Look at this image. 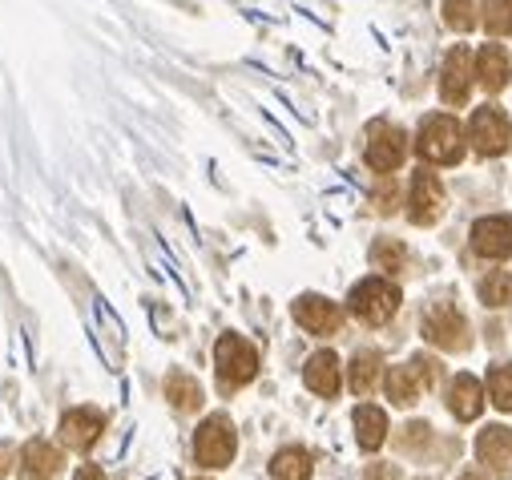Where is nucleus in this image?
Listing matches in <instances>:
<instances>
[{
    "instance_id": "1",
    "label": "nucleus",
    "mask_w": 512,
    "mask_h": 480,
    "mask_svg": "<svg viewBox=\"0 0 512 480\" xmlns=\"http://www.w3.org/2000/svg\"><path fill=\"white\" fill-rule=\"evenodd\" d=\"M416 150L424 162L432 166H456L464 158V130L456 117L448 113H432L424 117V126H420V138H416Z\"/></svg>"
},
{
    "instance_id": "2",
    "label": "nucleus",
    "mask_w": 512,
    "mask_h": 480,
    "mask_svg": "<svg viewBox=\"0 0 512 480\" xmlns=\"http://www.w3.org/2000/svg\"><path fill=\"white\" fill-rule=\"evenodd\" d=\"M436 384H440V364L432 355H412L408 364H400V368H392L388 376H383V388H388L392 404H400V408H412Z\"/></svg>"
},
{
    "instance_id": "3",
    "label": "nucleus",
    "mask_w": 512,
    "mask_h": 480,
    "mask_svg": "<svg viewBox=\"0 0 512 480\" xmlns=\"http://www.w3.org/2000/svg\"><path fill=\"white\" fill-rule=\"evenodd\" d=\"M400 299L404 295H400L396 283L371 275V279H363V283L351 287V315L363 319L367 327H379V323H388L400 311Z\"/></svg>"
},
{
    "instance_id": "4",
    "label": "nucleus",
    "mask_w": 512,
    "mask_h": 480,
    "mask_svg": "<svg viewBox=\"0 0 512 480\" xmlns=\"http://www.w3.org/2000/svg\"><path fill=\"white\" fill-rule=\"evenodd\" d=\"M214 368H218V380L226 388H242L259 376V351H254L242 335L226 331L218 343H214Z\"/></svg>"
},
{
    "instance_id": "5",
    "label": "nucleus",
    "mask_w": 512,
    "mask_h": 480,
    "mask_svg": "<svg viewBox=\"0 0 512 480\" xmlns=\"http://www.w3.org/2000/svg\"><path fill=\"white\" fill-rule=\"evenodd\" d=\"M468 142L480 158H500L512 146V126L500 105H480L468 122Z\"/></svg>"
},
{
    "instance_id": "6",
    "label": "nucleus",
    "mask_w": 512,
    "mask_h": 480,
    "mask_svg": "<svg viewBox=\"0 0 512 480\" xmlns=\"http://www.w3.org/2000/svg\"><path fill=\"white\" fill-rule=\"evenodd\" d=\"M424 339L444 347V351H468L472 335H468V319L452 307V303H432L424 311Z\"/></svg>"
},
{
    "instance_id": "7",
    "label": "nucleus",
    "mask_w": 512,
    "mask_h": 480,
    "mask_svg": "<svg viewBox=\"0 0 512 480\" xmlns=\"http://www.w3.org/2000/svg\"><path fill=\"white\" fill-rule=\"evenodd\" d=\"M194 460L202 468H226L234 460V424L226 416L202 420V428L194 436Z\"/></svg>"
},
{
    "instance_id": "8",
    "label": "nucleus",
    "mask_w": 512,
    "mask_h": 480,
    "mask_svg": "<svg viewBox=\"0 0 512 480\" xmlns=\"http://www.w3.org/2000/svg\"><path fill=\"white\" fill-rule=\"evenodd\" d=\"M404 154H408V134H404L400 126L375 122V126L367 130V166H371V170L392 174V170H400Z\"/></svg>"
},
{
    "instance_id": "9",
    "label": "nucleus",
    "mask_w": 512,
    "mask_h": 480,
    "mask_svg": "<svg viewBox=\"0 0 512 480\" xmlns=\"http://www.w3.org/2000/svg\"><path fill=\"white\" fill-rule=\"evenodd\" d=\"M444 214V186L432 170H416L412 174V194H408V218L416 226H432Z\"/></svg>"
},
{
    "instance_id": "10",
    "label": "nucleus",
    "mask_w": 512,
    "mask_h": 480,
    "mask_svg": "<svg viewBox=\"0 0 512 480\" xmlns=\"http://www.w3.org/2000/svg\"><path fill=\"white\" fill-rule=\"evenodd\" d=\"M472 251H476L480 259H492V263L508 259V255H512V218H504V214L480 218V222L472 226Z\"/></svg>"
},
{
    "instance_id": "11",
    "label": "nucleus",
    "mask_w": 512,
    "mask_h": 480,
    "mask_svg": "<svg viewBox=\"0 0 512 480\" xmlns=\"http://www.w3.org/2000/svg\"><path fill=\"white\" fill-rule=\"evenodd\" d=\"M472 73H476L472 53H468L464 45H456V49L444 57V69H440V97H444L448 105H464V101H468V89H472Z\"/></svg>"
},
{
    "instance_id": "12",
    "label": "nucleus",
    "mask_w": 512,
    "mask_h": 480,
    "mask_svg": "<svg viewBox=\"0 0 512 480\" xmlns=\"http://www.w3.org/2000/svg\"><path fill=\"white\" fill-rule=\"evenodd\" d=\"M291 311H295V323L311 335H335L343 323V311L323 295H303V299H295Z\"/></svg>"
},
{
    "instance_id": "13",
    "label": "nucleus",
    "mask_w": 512,
    "mask_h": 480,
    "mask_svg": "<svg viewBox=\"0 0 512 480\" xmlns=\"http://www.w3.org/2000/svg\"><path fill=\"white\" fill-rule=\"evenodd\" d=\"M476 456L484 468H492L496 476H512V428L504 424H488L476 436Z\"/></svg>"
},
{
    "instance_id": "14",
    "label": "nucleus",
    "mask_w": 512,
    "mask_h": 480,
    "mask_svg": "<svg viewBox=\"0 0 512 480\" xmlns=\"http://www.w3.org/2000/svg\"><path fill=\"white\" fill-rule=\"evenodd\" d=\"M101 428H105L101 412H93V408H73V412H65V420H61V440H65L73 452H89V448L101 440Z\"/></svg>"
},
{
    "instance_id": "15",
    "label": "nucleus",
    "mask_w": 512,
    "mask_h": 480,
    "mask_svg": "<svg viewBox=\"0 0 512 480\" xmlns=\"http://www.w3.org/2000/svg\"><path fill=\"white\" fill-rule=\"evenodd\" d=\"M476 81L488 89V93H500L508 81H512V57H508V49L504 45H484L480 53H476Z\"/></svg>"
},
{
    "instance_id": "16",
    "label": "nucleus",
    "mask_w": 512,
    "mask_h": 480,
    "mask_svg": "<svg viewBox=\"0 0 512 480\" xmlns=\"http://www.w3.org/2000/svg\"><path fill=\"white\" fill-rule=\"evenodd\" d=\"M61 468L65 460L49 440H29L21 448V480H53Z\"/></svg>"
},
{
    "instance_id": "17",
    "label": "nucleus",
    "mask_w": 512,
    "mask_h": 480,
    "mask_svg": "<svg viewBox=\"0 0 512 480\" xmlns=\"http://www.w3.org/2000/svg\"><path fill=\"white\" fill-rule=\"evenodd\" d=\"M448 408L456 420H476L484 412V388L476 376H456L448 388Z\"/></svg>"
},
{
    "instance_id": "18",
    "label": "nucleus",
    "mask_w": 512,
    "mask_h": 480,
    "mask_svg": "<svg viewBox=\"0 0 512 480\" xmlns=\"http://www.w3.org/2000/svg\"><path fill=\"white\" fill-rule=\"evenodd\" d=\"M303 380H307V388L315 392V396H335L339 392V359L331 355V351H315L311 359H307V372H303Z\"/></svg>"
},
{
    "instance_id": "19",
    "label": "nucleus",
    "mask_w": 512,
    "mask_h": 480,
    "mask_svg": "<svg viewBox=\"0 0 512 480\" xmlns=\"http://www.w3.org/2000/svg\"><path fill=\"white\" fill-rule=\"evenodd\" d=\"M351 420H355V440H359L363 452H375L383 440H388V416H383V408L359 404Z\"/></svg>"
},
{
    "instance_id": "20",
    "label": "nucleus",
    "mask_w": 512,
    "mask_h": 480,
    "mask_svg": "<svg viewBox=\"0 0 512 480\" xmlns=\"http://www.w3.org/2000/svg\"><path fill=\"white\" fill-rule=\"evenodd\" d=\"M166 396H170V404L178 408V412H198L202 408V388H198V380L194 376H186V372H170L166 376Z\"/></svg>"
},
{
    "instance_id": "21",
    "label": "nucleus",
    "mask_w": 512,
    "mask_h": 480,
    "mask_svg": "<svg viewBox=\"0 0 512 480\" xmlns=\"http://www.w3.org/2000/svg\"><path fill=\"white\" fill-rule=\"evenodd\" d=\"M311 456L303 448H283L275 460H271V476L275 480H311Z\"/></svg>"
},
{
    "instance_id": "22",
    "label": "nucleus",
    "mask_w": 512,
    "mask_h": 480,
    "mask_svg": "<svg viewBox=\"0 0 512 480\" xmlns=\"http://www.w3.org/2000/svg\"><path fill=\"white\" fill-rule=\"evenodd\" d=\"M375 380H379V355L375 351H359L351 359V392L355 396H371Z\"/></svg>"
},
{
    "instance_id": "23",
    "label": "nucleus",
    "mask_w": 512,
    "mask_h": 480,
    "mask_svg": "<svg viewBox=\"0 0 512 480\" xmlns=\"http://www.w3.org/2000/svg\"><path fill=\"white\" fill-rule=\"evenodd\" d=\"M480 303L484 307H508L512 303V275L488 271V279H480Z\"/></svg>"
},
{
    "instance_id": "24",
    "label": "nucleus",
    "mask_w": 512,
    "mask_h": 480,
    "mask_svg": "<svg viewBox=\"0 0 512 480\" xmlns=\"http://www.w3.org/2000/svg\"><path fill=\"white\" fill-rule=\"evenodd\" d=\"M480 21L492 37H508L512 33V0H484Z\"/></svg>"
},
{
    "instance_id": "25",
    "label": "nucleus",
    "mask_w": 512,
    "mask_h": 480,
    "mask_svg": "<svg viewBox=\"0 0 512 480\" xmlns=\"http://www.w3.org/2000/svg\"><path fill=\"white\" fill-rule=\"evenodd\" d=\"M488 396L500 412H512V364H496L488 372Z\"/></svg>"
},
{
    "instance_id": "26",
    "label": "nucleus",
    "mask_w": 512,
    "mask_h": 480,
    "mask_svg": "<svg viewBox=\"0 0 512 480\" xmlns=\"http://www.w3.org/2000/svg\"><path fill=\"white\" fill-rule=\"evenodd\" d=\"M404 259H408L404 243H392V238H379L375 251H371V263H375V267H383V271H400V267H404Z\"/></svg>"
},
{
    "instance_id": "27",
    "label": "nucleus",
    "mask_w": 512,
    "mask_h": 480,
    "mask_svg": "<svg viewBox=\"0 0 512 480\" xmlns=\"http://www.w3.org/2000/svg\"><path fill=\"white\" fill-rule=\"evenodd\" d=\"M444 21L456 29V33H468L476 25L472 17V0H444Z\"/></svg>"
},
{
    "instance_id": "28",
    "label": "nucleus",
    "mask_w": 512,
    "mask_h": 480,
    "mask_svg": "<svg viewBox=\"0 0 512 480\" xmlns=\"http://www.w3.org/2000/svg\"><path fill=\"white\" fill-rule=\"evenodd\" d=\"M428 440H432V428L420 424V420H412V424L400 432V448H404V452H416V448H424Z\"/></svg>"
},
{
    "instance_id": "29",
    "label": "nucleus",
    "mask_w": 512,
    "mask_h": 480,
    "mask_svg": "<svg viewBox=\"0 0 512 480\" xmlns=\"http://www.w3.org/2000/svg\"><path fill=\"white\" fill-rule=\"evenodd\" d=\"M400 472L392 464H379V468H367V480H396Z\"/></svg>"
},
{
    "instance_id": "30",
    "label": "nucleus",
    "mask_w": 512,
    "mask_h": 480,
    "mask_svg": "<svg viewBox=\"0 0 512 480\" xmlns=\"http://www.w3.org/2000/svg\"><path fill=\"white\" fill-rule=\"evenodd\" d=\"M77 480H105V472H101L97 464H81V468H77Z\"/></svg>"
},
{
    "instance_id": "31",
    "label": "nucleus",
    "mask_w": 512,
    "mask_h": 480,
    "mask_svg": "<svg viewBox=\"0 0 512 480\" xmlns=\"http://www.w3.org/2000/svg\"><path fill=\"white\" fill-rule=\"evenodd\" d=\"M9 464H13V448H9V444H0V476L9 472Z\"/></svg>"
},
{
    "instance_id": "32",
    "label": "nucleus",
    "mask_w": 512,
    "mask_h": 480,
    "mask_svg": "<svg viewBox=\"0 0 512 480\" xmlns=\"http://www.w3.org/2000/svg\"><path fill=\"white\" fill-rule=\"evenodd\" d=\"M460 480H488V476H484V472H464Z\"/></svg>"
}]
</instances>
